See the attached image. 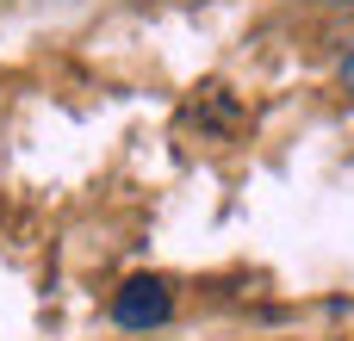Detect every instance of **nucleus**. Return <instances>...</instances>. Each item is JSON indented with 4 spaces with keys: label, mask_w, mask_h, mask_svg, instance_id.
<instances>
[{
    "label": "nucleus",
    "mask_w": 354,
    "mask_h": 341,
    "mask_svg": "<svg viewBox=\"0 0 354 341\" xmlns=\"http://www.w3.org/2000/svg\"><path fill=\"white\" fill-rule=\"evenodd\" d=\"M336 6H348V0H336Z\"/></svg>",
    "instance_id": "3"
},
{
    "label": "nucleus",
    "mask_w": 354,
    "mask_h": 341,
    "mask_svg": "<svg viewBox=\"0 0 354 341\" xmlns=\"http://www.w3.org/2000/svg\"><path fill=\"white\" fill-rule=\"evenodd\" d=\"M168 311H174V292H168V280H124L118 286V298H112V317L124 323V329H156V323H168Z\"/></svg>",
    "instance_id": "1"
},
{
    "label": "nucleus",
    "mask_w": 354,
    "mask_h": 341,
    "mask_svg": "<svg viewBox=\"0 0 354 341\" xmlns=\"http://www.w3.org/2000/svg\"><path fill=\"white\" fill-rule=\"evenodd\" d=\"M342 93H354V50L342 56Z\"/></svg>",
    "instance_id": "2"
}]
</instances>
